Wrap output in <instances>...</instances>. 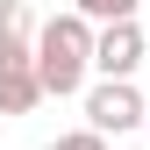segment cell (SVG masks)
<instances>
[{
  "instance_id": "277c9868",
  "label": "cell",
  "mask_w": 150,
  "mask_h": 150,
  "mask_svg": "<svg viewBox=\"0 0 150 150\" xmlns=\"http://www.w3.org/2000/svg\"><path fill=\"white\" fill-rule=\"evenodd\" d=\"M36 100H43L36 57H0V115H29Z\"/></svg>"
},
{
  "instance_id": "5b68a950",
  "label": "cell",
  "mask_w": 150,
  "mask_h": 150,
  "mask_svg": "<svg viewBox=\"0 0 150 150\" xmlns=\"http://www.w3.org/2000/svg\"><path fill=\"white\" fill-rule=\"evenodd\" d=\"M0 57H36V29H29V0H0Z\"/></svg>"
},
{
  "instance_id": "3957f363",
  "label": "cell",
  "mask_w": 150,
  "mask_h": 150,
  "mask_svg": "<svg viewBox=\"0 0 150 150\" xmlns=\"http://www.w3.org/2000/svg\"><path fill=\"white\" fill-rule=\"evenodd\" d=\"M143 57H150L143 22H100L93 29V71H100V79H136Z\"/></svg>"
},
{
  "instance_id": "52a82bcc",
  "label": "cell",
  "mask_w": 150,
  "mask_h": 150,
  "mask_svg": "<svg viewBox=\"0 0 150 150\" xmlns=\"http://www.w3.org/2000/svg\"><path fill=\"white\" fill-rule=\"evenodd\" d=\"M43 150H107V136H100V129H71V136L43 143Z\"/></svg>"
},
{
  "instance_id": "ba28073f",
  "label": "cell",
  "mask_w": 150,
  "mask_h": 150,
  "mask_svg": "<svg viewBox=\"0 0 150 150\" xmlns=\"http://www.w3.org/2000/svg\"><path fill=\"white\" fill-rule=\"evenodd\" d=\"M143 100H150V93H143ZM143 129H150V122H143Z\"/></svg>"
},
{
  "instance_id": "7a4b0ae2",
  "label": "cell",
  "mask_w": 150,
  "mask_h": 150,
  "mask_svg": "<svg viewBox=\"0 0 150 150\" xmlns=\"http://www.w3.org/2000/svg\"><path fill=\"white\" fill-rule=\"evenodd\" d=\"M150 122V100L129 79H100L86 93V129H100V136H129V129H143Z\"/></svg>"
},
{
  "instance_id": "6da1fadb",
  "label": "cell",
  "mask_w": 150,
  "mask_h": 150,
  "mask_svg": "<svg viewBox=\"0 0 150 150\" xmlns=\"http://www.w3.org/2000/svg\"><path fill=\"white\" fill-rule=\"evenodd\" d=\"M93 71V22L79 7L71 14H50L43 29H36V79H43V100L57 93V100H71V93L86 86Z\"/></svg>"
},
{
  "instance_id": "8992f818",
  "label": "cell",
  "mask_w": 150,
  "mask_h": 150,
  "mask_svg": "<svg viewBox=\"0 0 150 150\" xmlns=\"http://www.w3.org/2000/svg\"><path fill=\"white\" fill-rule=\"evenodd\" d=\"M71 7H79L86 22H136V7H143V0H71Z\"/></svg>"
}]
</instances>
